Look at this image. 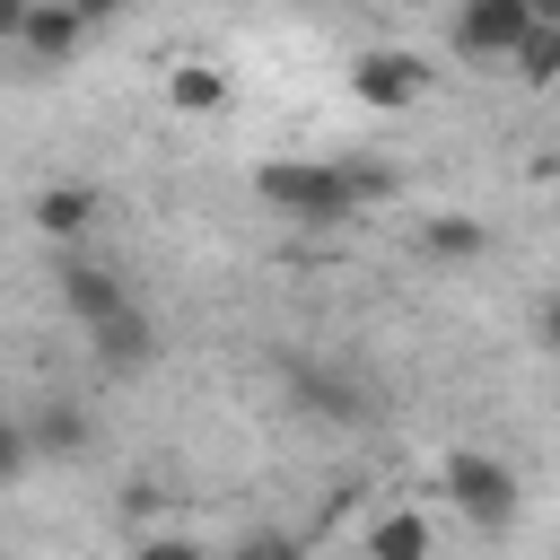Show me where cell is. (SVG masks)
<instances>
[{
	"label": "cell",
	"instance_id": "obj_1",
	"mask_svg": "<svg viewBox=\"0 0 560 560\" xmlns=\"http://www.w3.org/2000/svg\"><path fill=\"white\" fill-rule=\"evenodd\" d=\"M254 192L298 228H341V219H359L368 201L394 192V166L385 158H271L254 175Z\"/></svg>",
	"mask_w": 560,
	"mask_h": 560
},
{
	"label": "cell",
	"instance_id": "obj_2",
	"mask_svg": "<svg viewBox=\"0 0 560 560\" xmlns=\"http://www.w3.org/2000/svg\"><path fill=\"white\" fill-rule=\"evenodd\" d=\"M438 490H446V508H455L464 525H481V534H508L516 508H525L516 464H508V455H481V446H455V455L438 464Z\"/></svg>",
	"mask_w": 560,
	"mask_h": 560
},
{
	"label": "cell",
	"instance_id": "obj_3",
	"mask_svg": "<svg viewBox=\"0 0 560 560\" xmlns=\"http://www.w3.org/2000/svg\"><path fill=\"white\" fill-rule=\"evenodd\" d=\"M525 26H534V0H455L446 44H455V61H508L525 44Z\"/></svg>",
	"mask_w": 560,
	"mask_h": 560
},
{
	"label": "cell",
	"instance_id": "obj_4",
	"mask_svg": "<svg viewBox=\"0 0 560 560\" xmlns=\"http://www.w3.org/2000/svg\"><path fill=\"white\" fill-rule=\"evenodd\" d=\"M350 96H359L368 114H411V105L429 96V61L402 52V44H376V52L350 61Z\"/></svg>",
	"mask_w": 560,
	"mask_h": 560
},
{
	"label": "cell",
	"instance_id": "obj_5",
	"mask_svg": "<svg viewBox=\"0 0 560 560\" xmlns=\"http://www.w3.org/2000/svg\"><path fill=\"white\" fill-rule=\"evenodd\" d=\"M88 350H96L105 376H140V368H158V324H149V306L131 298V306L96 315V324H88Z\"/></svg>",
	"mask_w": 560,
	"mask_h": 560
},
{
	"label": "cell",
	"instance_id": "obj_6",
	"mask_svg": "<svg viewBox=\"0 0 560 560\" xmlns=\"http://www.w3.org/2000/svg\"><path fill=\"white\" fill-rule=\"evenodd\" d=\"M88 35H96V26H88L70 0H35V9H26V26H18V52H26L35 70H70Z\"/></svg>",
	"mask_w": 560,
	"mask_h": 560
},
{
	"label": "cell",
	"instance_id": "obj_7",
	"mask_svg": "<svg viewBox=\"0 0 560 560\" xmlns=\"http://www.w3.org/2000/svg\"><path fill=\"white\" fill-rule=\"evenodd\" d=\"M52 298H61V315H79V324H96V315L131 306L122 271H114V262H88V254H61V271H52Z\"/></svg>",
	"mask_w": 560,
	"mask_h": 560
},
{
	"label": "cell",
	"instance_id": "obj_8",
	"mask_svg": "<svg viewBox=\"0 0 560 560\" xmlns=\"http://www.w3.org/2000/svg\"><path fill=\"white\" fill-rule=\"evenodd\" d=\"M96 210H105V201H96L88 184H44V192L26 201V219H35V228H44L52 245H79V236L96 228Z\"/></svg>",
	"mask_w": 560,
	"mask_h": 560
},
{
	"label": "cell",
	"instance_id": "obj_9",
	"mask_svg": "<svg viewBox=\"0 0 560 560\" xmlns=\"http://www.w3.org/2000/svg\"><path fill=\"white\" fill-rule=\"evenodd\" d=\"M420 254H429V262H481V254H490V219H472V210H429V219H420Z\"/></svg>",
	"mask_w": 560,
	"mask_h": 560
},
{
	"label": "cell",
	"instance_id": "obj_10",
	"mask_svg": "<svg viewBox=\"0 0 560 560\" xmlns=\"http://www.w3.org/2000/svg\"><path fill=\"white\" fill-rule=\"evenodd\" d=\"M289 385H298V402L324 411V420H359V411H368V385H359L350 368H298Z\"/></svg>",
	"mask_w": 560,
	"mask_h": 560
},
{
	"label": "cell",
	"instance_id": "obj_11",
	"mask_svg": "<svg viewBox=\"0 0 560 560\" xmlns=\"http://www.w3.org/2000/svg\"><path fill=\"white\" fill-rule=\"evenodd\" d=\"M26 438H35V455H88V411L79 402H35Z\"/></svg>",
	"mask_w": 560,
	"mask_h": 560
},
{
	"label": "cell",
	"instance_id": "obj_12",
	"mask_svg": "<svg viewBox=\"0 0 560 560\" xmlns=\"http://www.w3.org/2000/svg\"><path fill=\"white\" fill-rule=\"evenodd\" d=\"M438 534H429V516L420 508H394V516H376L368 534H359V551H376V560H420Z\"/></svg>",
	"mask_w": 560,
	"mask_h": 560
},
{
	"label": "cell",
	"instance_id": "obj_13",
	"mask_svg": "<svg viewBox=\"0 0 560 560\" xmlns=\"http://www.w3.org/2000/svg\"><path fill=\"white\" fill-rule=\"evenodd\" d=\"M166 105H175V114H219V105H228V70H210V61H175Z\"/></svg>",
	"mask_w": 560,
	"mask_h": 560
},
{
	"label": "cell",
	"instance_id": "obj_14",
	"mask_svg": "<svg viewBox=\"0 0 560 560\" xmlns=\"http://www.w3.org/2000/svg\"><path fill=\"white\" fill-rule=\"evenodd\" d=\"M508 61H516V79H525V88H551V79H560V18H534V26H525V44H516Z\"/></svg>",
	"mask_w": 560,
	"mask_h": 560
},
{
	"label": "cell",
	"instance_id": "obj_15",
	"mask_svg": "<svg viewBox=\"0 0 560 560\" xmlns=\"http://www.w3.org/2000/svg\"><path fill=\"white\" fill-rule=\"evenodd\" d=\"M26 464H35V438H26V420H9V411H0V490H9Z\"/></svg>",
	"mask_w": 560,
	"mask_h": 560
},
{
	"label": "cell",
	"instance_id": "obj_16",
	"mask_svg": "<svg viewBox=\"0 0 560 560\" xmlns=\"http://www.w3.org/2000/svg\"><path fill=\"white\" fill-rule=\"evenodd\" d=\"M70 9H79V18H88V26H114V18H122V9H131V0H70Z\"/></svg>",
	"mask_w": 560,
	"mask_h": 560
},
{
	"label": "cell",
	"instance_id": "obj_17",
	"mask_svg": "<svg viewBox=\"0 0 560 560\" xmlns=\"http://www.w3.org/2000/svg\"><path fill=\"white\" fill-rule=\"evenodd\" d=\"M26 9H35V0H0V44H18V26H26Z\"/></svg>",
	"mask_w": 560,
	"mask_h": 560
},
{
	"label": "cell",
	"instance_id": "obj_18",
	"mask_svg": "<svg viewBox=\"0 0 560 560\" xmlns=\"http://www.w3.org/2000/svg\"><path fill=\"white\" fill-rule=\"evenodd\" d=\"M542 350H551V359H560V298H551V306H542Z\"/></svg>",
	"mask_w": 560,
	"mask_h": 560
},
{
	"label": "cell",
	"instance_id": "obj_19",
	"mask_svg": "<svg viewBox=\"0 0 560 560\" xmlns=\"http://www.w3.org/2000/svg\"><path fill=\"white\" fill-rule=\"evenodd\" d=\"M534 18H560V0H534Z\"/></svg>",
	"mask_w": 560,
	"mask_h": 560
}]
</instances>
